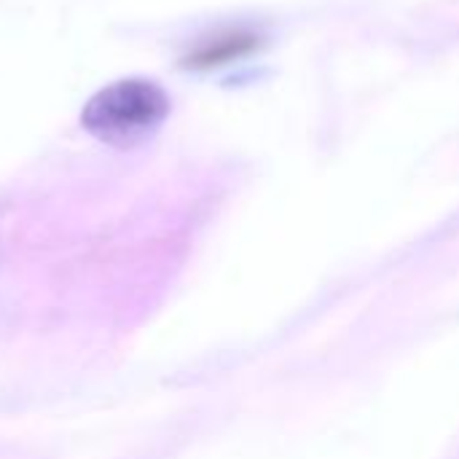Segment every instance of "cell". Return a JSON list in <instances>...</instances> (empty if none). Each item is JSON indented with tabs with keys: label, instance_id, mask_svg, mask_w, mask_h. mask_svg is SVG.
<instances>
[{
	"label": "cell",
	"instance_id": "cell-1",
	"mask_svg": "<svg viewBox=\"0 0 459 459\" xmlns=\"http://www.w3.org/2000/svg\"><path fill=\"white\" fill-rule=\"evenodd\" d=\"M169 97L161 86L145 78H126L97 91L83 113L81 124L97 140L108 145H132L148 137L167 116Z\"/></svg>",
	"mask_w": 459,
	"mask_h": 459
},
{
	"label": "cell",
	"instance_id": "cell-2",
	"mask_svg": "<svg viewBox=\"0 0 459 459\" xmlns=\"http://www.w3.org/2000/svg\"><path fill=\"white\" fill-rule=\"evenodd\" d=\"M264 46V35L255 32L253 27H226L218 30L207 38H202L186 56L183 67L186 70H218L229 67L239 59L253 56Z\"/></svg>",
	"mask_w": 459,
	"mask_h": 459
}]
</instances>
